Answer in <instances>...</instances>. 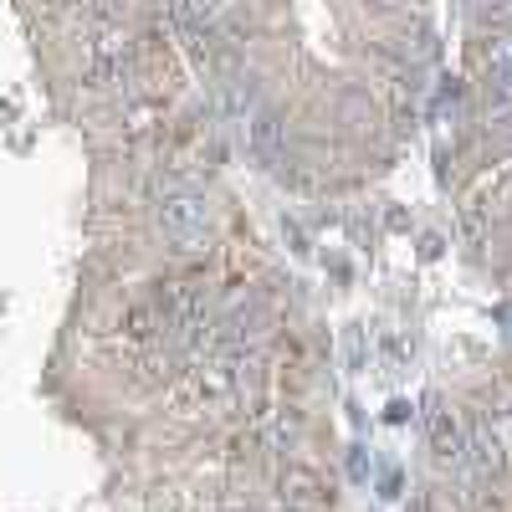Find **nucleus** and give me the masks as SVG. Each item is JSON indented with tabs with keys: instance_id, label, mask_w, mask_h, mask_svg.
<instances>
[{
	"instance_id": "3",
	"label": "nucleus",
	"mask_w": 512,
	"mask_h": 512,
	"mask_svg": "<svg viewBox=\"0 0 512 512\" xmlns=\"http://www.w3.org/2000/svg\"><path fill=\"white\" fill-rule=\"evenodd\" d=\"M431 446H436L441 461H461L466 456V436H461V425L451 415H436L431 420Z\"/></svg>"
},
{
	"instance_id": "2",
	"label": "nucleus",
	"mask_w": 512,
	"mask_h": 512,
	"mask_svg": "<svg viewBox=\"0 0 512 512\" xmlns=\"http://www.w3.org/2000/svg\"><path fill=\"white\" fill-rule=\"evenodd\" d=\"M277 497L292 507V512H308V507H323L328 502V487L313 466H282L277 472Z\"/></svg>"
},
{
	"instance_id": "1",
	"label": "nucleus",
	"mask_w": 512,
	"mask_h": 512,
	"mask_svg": "<svg viewBox=\"0 0 512 512\" xmlns=\"http://www.w3.org/2000/svg\"><path fill=\"white\" fill-rule=\"evenodd\" d=\"M159 226H164V236L175 241V251H200V241H205V205L195 200V195H169L164 205H159Z\"/></svg>"
}]
</instances>
